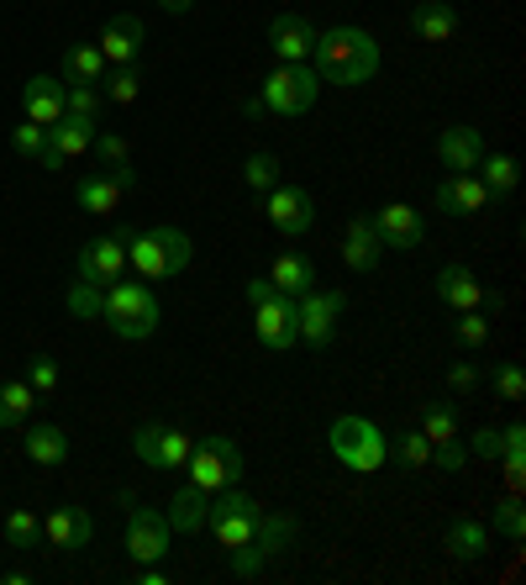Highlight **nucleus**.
Returning a JSON list of instances; mask_svg holds the SVG:
<instances>
[{
	"label": "nucleus",
	"instance_id": "nucleus-4",
	"mask_svg": "<svg viewBox=\"0 0 526 585\" xmlns=\"http://www.w3.org/2000/svg\"><path fill=\"white\" fill-rule=\"evenodd\" d=\"M327 448L342 469L353 475H374L390 464V443H384V427L369 422V416H337L332 433H327Z\"/></svg>",
	"mask_w": 526,
	"mask_h": 585
},
{
	"label": "nucleus",
	"instance_id": "nucleus-1",
	"mask_svg": "<svg viewBox=\"0 0 526 585\" xmlns=\"http://www.w3.org/2000/svg\"><path fill=\"white\" fill-rule=\"evenodd\" d=\"M311 69L327 85H369L380 74V43L363 26H327L311 43Z\"/></svg>",
	"mask_w": 526,
	"mask_h": 585
},
{
	"label": "nucleus",
	"instance_id": "nucleus-45",
	"mask_svg": "<svg viewBox=\"0 0 526 585\" xmlns=\"http://www.w3.org/2000/svg\"><path fill=\"white\" fill-rule=\"evenodd\" d=\"M100 153V164L111 170V164H127V138L121 132H96V143H90Z\"/></svg>",
	"mask_w": 526,
	"mask_h": 585
},
{
	"label": "nucleus",
	"instance_id": "nucleus-5",
	"mask_svg": "<svg viewBox=\"0 0 526 585\" xmlns=\"http://www.w3.org/2000/svg\"><path fill=\"white\" fill-rule=\"evenodd\" d=\"M316 96H321V74L311 64H280L259 85L263 111H274V117H300V111L316 106Z\"/></svg>",
	"mask_w": 526,
	"mask_h": 585
},
{
	"label": "nucleus",
	"instance_id": "nucleus-34",
	"mask_svg": "<svg viewBox=\"0 0 526 585\" xmlns=\"http://www.w3.org/2000/svg\"><path fill=\"white\" fill-rule=\"evenodd\" d=\"M390 443V454H395V464L401 469H421V464H431V443L421 427H401L395 438H384Z\"/></svg>",
	"mask_w": 526,
	"mask_h": 585
},
{
	"label": "nucleus",
	"instance_id": "nucleus-3",
	"mask_svg": "<svg viewBox=\"0 0 526 585\" xmlns=\"http://www.w3.org/2000/svg\"><path fill=\"white\" fill-rule=\"evenodd\" d=\"M100 317L117 327V338L147 343L153 333H158V295L147 291L143 280H111V285H106Z\"/></svg>",
	"mask_w": 526,
	"mask_h": 585
},
{
	"label": "nucleus",
	"instance_id": "nucleus-12",
	"mask_svg": "<svg viewBox=\"0 0 526 585\" xmlns=\"http://www.w3.org/2000/svg\"><path fill=\"white\" fill-rule=\"evenodd\" d=\"M263 212H269V227L274 232H285V238H300V232H311L316 221V201L311 191H300V185H274V191H263Z\"/></svg>",
	"mask_w": 526,
	"mask_h": 585
},
{
	"label": "nucleus",
	"instance_id": "nucleus-22",
	"mask_svg": "<svg viewBox=\"0 0 526 585\" xmlns=\"http://www.w3.org/2000/svg\"><path fill=\"white\" fill-rule=\"evenodd\" d=\"M211 501H216V490H206V486H179L174 490V501H168V528L174 533H200L206 528V517H211Z\"/></svg>",
	"mask_w": 526,
	"mask_h": 585
},
{
	"label": "nucleus",
	"instance_id": "nucleus-50",
	"mask_svg": "<svg viewBox=\"0 0 526 585\" xmlns=\"http://www.w3.org/2000/svg\"><path fill=\"white\" fill-rule=\"evenodd\" d=\"M474 454H484V459L501 464V427H479V433H474Z\"/></svg>",
	"mask_w": 526,
	"mask_h": 585
},
{
	"label": "nucleus",
	"instance_id": "nucleus-21",
	"mask_svg": "<svg viewBox=\"0 0 526 585\" xmlns=\"http://www.w3.org/2000/svg\"><path fill=\"white\" fill-rule=\"evenodd\" d=\"M437 159L448 164V174H469L479 159H484L479 127H442V132H437Z\"/></svg>",
	"mask_w": 526,
	"mask_h": 585
},
{
	"label": "nucleus",
	"instance_id": "nucleus-15",
	"mask_svg": "<svg viewBox=\"0 0 526 585\" xmlns=\"http://www.w3.org/2000/svg\"><path fill=\"white\" fill-rule=\"evenodd\" d=\"M311 43H316V26L300 17V11H280L269 22V48L280 64H306L311 58Z\"/></svg>",
	"mask_w": 526,
	"mask_h": 585
},
{
	"label": "nucleus",
	"instance_id": "nucleus-41",
	"mask_svg": "<svg viewBox=\"0 0 526 585\" xmlns=\"http://www.w3.org/2000/svg\"><path fill=\"white\" fill-rule=\"evenodd\" d=\"M100 106H106L100 85H69V90H64V111H69V117H96L100 122Z\"/></svg>",
	"mask_w": 526,
	"mask_h": 585
},
{
	"label": "nucleus",
	"instance_id": "nucleus-39",
	"mask_svg": "<svg viewBox=\"0 0 526 585\" xmlns=\"http://www.w3.org/2000/svg\"><path fill=\"white\" fill-rule=\"evenodd\" d=\"M37 538H43V517H32V507H17L6 517V543L11 549H32Z\"/></svg>",
	"mask_w": 526,
	"mask_h": 585
},
{
	"label": "nucleus",
	"instance_id": "nucleus-18",
	"mask_svg": "<svg viewBox=\"0 0 526 585\" xmlns=\"http://www.w3.org/2000/svg\"><path fill=\"white\" fill-rule=\"evenodd\" d=\"M90 512L85 507H53L48 517H43V538H48V549H58V554H74V549H85L90 543Z\"/></svg>",
	"mask_w": 526,
	"mask_h": 585
},
{
	"label": "nucleus",
	"instance_id": "nucleus-47",
	"mask_svg": "<svg viewBox=\"0 0 526 585\" xmlns=\"http://www.w3.org/2000/svg\"><path fill=\"white\" fill-rule=\"evenodd\" d=\"M431 464H437V469H448V475H458V469H463V464H469V448H463V443H437V448H431Z\"/></svg>",
	"mask_w": 526,
	"mask_h": 585
},
{
	"label": "nucleus",
	"instance_id": "nucleus-6",
	"mask_svg": "<svg viewBox=\"0 0 526 585\" xmlns=\"http://www.w3.org/2000/svg\"><path fill=\"white\" fill-rule=\"evenodd\" d=\"M242 448L232 438H221V433H211V438H195L190 459H185V475H190L195 486L206 490H227V486H242Z\"/></svg>",
	"mask_w": 526,
	"mask_h": 585
},
{
	"label": "nucleus",
	"instance_id": "nucleus-35",
	"mask_svg": "<svg viewBox=\"0 0 526 585\" xmlns=\"http://www.w3.org/2000/svg\"><path fill=\"white\" fill-rule=\"evenodd\" d=\"M448 549H453V560H484V549H490V528L463 517V522L448 528Z\"/></svg>",
	"mask_w": 526,
	"mask_h": 585
},
{
	"label": "nucleus",
	"instance_id": "nucleus-19",
	"mask_svg": "<svg viewBox=\"0 0 526 585\" xmlns=\"http://www.w3.org/2000/svg\"><path fill=\"white\" fill-rule=\"evenodd\" d=\"M64 79H53V74H32L22 85V111H26V122H37V127H53L58 117H64Z\"/></svg>",
	"mask_w": 526,
	"mask_h": 585
},
{
	"label": "nucleus",
	"instance_id": "nucleus-14",
	"mask_svg": "<svg viewBox=\"0 0 526 585\" xmlns=\"http://www.w3.org/2000/svg\"><path fill=\"white\" fill-rule=\"evenodd\" d=\"M374 227H380V243L395 248V253H410V248L427 238V221H421V212H416V206H406V201H390V206H380V212H374Z\"/></svg>",
	"mask_w": 526,
	"mask_h": 585
},
{
	"label": "nucleus",
	"instance_id": "nucleus-31",
	"mask_svg": "<svg viewBox=\"0 0 526 585\" xmlns=\"http://www.w3.org/2000/svg\"><path fill=\"white\" fill-rule=\"evenodd\" d=\"M100 96L111 100V106H132V100L143 96V74H138V64H111V69L100 74Z\"/></svg>",
	"mask_w": 526,
	"mask_h": 585
},
{
	"label": "nucleus",
	"instance_id": "nucleus-29",
	"mask_svg": "<svg viewBox=\"0 0 526 585\" xmlns=\"http://www.w3.org/2000/svg\"><path fill=\"white\" fill-rule=\"evenodd\" d=\"M79 206H85L90 217H117L121 185L111 174H85V180H79Z\"/></svg>",
	"mask_w": 526,
	"mask_h": 585
},
{
	"label": "nucleus",
	"instance_id": "nucleus-28",
	"mask_svg": "<svg viewBox=\"0 0 526 585\" xmlns=\"http://www.w3.org/2000/svg\"><path fill=\"white\" fill-rule=\"evenodd\" d=\"M269 280H274V291L306 295L316 285V264L306 259V253H280V259H274V269H269Z\"/></svg>",
	"mask_w": 526,
	"mask_h": 585
},
{
	"label": "nucleus",
	"instance_id": "nucleus-26",
	"mask_svg": "<svg viewBox=\"0 0 526 585\" xmlns=\"http://www.w3.org/2000/svg\"><path fill=\"white\" fill-rule=\"evenodd\" d=\"M26 459L32 464H69V433L58 422H26Z\"/></svg>",
	"mask_w": 526,
	"mask_h": 585
},
{
	"label": "nucleus",
	"instance_id": "nucleus-49",
	"mask_svg": "<svg viewBox=\"0 0 526 585\" xmlns=\"http://www.w3.org/2000/svg\"><path fill=\"white\" fill-rule=\"evenodd\" d=\"M479 380H484V375H479V369L469 365V359H458V365L448 369V386H453L458 396H469V390H479Z\"/></svg>",
	"mask_w": 526,
	"mask_h": 585
},
{
	"label": "nucleus",
	"instance_id": "nucleus-23",
	"mask_svg": "<svg viewBox=\"0 0 526 585\" xmlns=\"http://www.w3.org/2000/svg\"><path fill=\"white\" fill-rule=\"evenodd\" d=\"M410 32H416L421 43H453L458 11L448 0H416V6H410Z\"/></svg>",
	"mask_w": 526,
	"mask_h": 585
},
{
	"label": "nucleus",
	"instance_id": "nucleus-10",
	"mask_svg": "<svg viewBox=\"0 0 526 585\" xmlns=\"http://www.w3.org/2000/svg\"><path fill=\"white\" fill-rule=\"evenodd\" d=\"M253 312V333H259V343L269 348V354H289L295 343H300V317H295V295L274 291L263 295L259 306H248Z\"/></svg>",
	"mask_w": 526,
	"mask_h": 585
},
{
	"label": "nucleus",
	"instance_id": "nucleus-38",
	"mask_svg": "<svg viewBox=\"0 0 526 585\" xmlns=\"http://www.w3.org/2000/svg\"><path fill=\"white\" fill-rule=\"evenodd\" d=\"M285 180V164L274 159V153H253L248 164H242V185H253V191H274Z\"/></svg>",
	"mask_w": 526,
	"mask_h": 585
},
{
	"label": "nucleus",
	"instance_id": "nucleus-13",
	"mask_svg": "<svg viewBox=\"0 0 526 585\" xmlns=\"http://www.w3.org/2000/svg\"><path fill=\"white\" fill-rule=\"evenodd\" d=\"M96 132H100L96 117H69V111H64V117L48 127V148H43L37 164H43V170H64L69 159H85L90 143H96Z\"/></svg>",
	"mask_w": 526,
	"mask_h": 585
},
{
	"label": "nucleus",
	"instance_id": "nucleus-25",
	"mask_svg": "<svg viewBox=\"0 0 526 585\" xmlns=\"http://www.w3.org/2000/svg\"><path fill=\"white\" fill-rule=\"evenodd\" d=\"M437 295H442V306H453V312H474L484 285L474 280L469 264H442L437 269Z\"/></svg>",
	"mask_w": 526,
	"mask_h": 585
},
{
	"label": "nucleus",
	"instance_id": "nucleus-32",
	"mask_svg": "<svg viewBox=\"0 0 526 585\" xmlns=\"http://www.w3.org/2000/svg\"><path fill=\"white\" fill-rule=\"evenodd\" d=\"M32 401H37V390L26 380H6L0 386V427H26L32 422Z\"/></svg>",
	"mask_w": 526,
	"mask_h": 585
},
{
	"label": "nucleus",
	"instance_id": "nucleus-51",
	"mask_svg": "<svg viewBox=\"0 0 526 585\" xmlns=\"http://www.w3.org/2000/svg\"><path fill=\"white\" fill-rule=\"evenodd\" d=\"M263 295H274V280H269V274H263V280H248V291H242V301H248V306H259Z\"/></svg>",
	"mask_w": 526,
	"mask_h": 585
},
{
	"label": "nucleus",
	"instance_id": "nucleus-11",
	"mask_svg": "<svg viewBox=\"0 0 526 585\" xmlns=\"http://www.w3.org/2000/svg\"><path fill=\"white\" fill-rule=\"evenodd\" d=\"M342 306H348V295L342 291H306L295 295V317H300V343L306 348H327L337 338V317H342Z\"/></svg>",
	"mask_w": 526,
	"mask_h": 585
},
{
	"label": "nucleus",
	"instance_id": "nucleus-48",
	"mask_svg": "<svg viewBox=\"0 0 526 585\" xmlns=\"http://www.w3.org/2000/svg\"><path fill=\"white\" fill-rule=\"evenodd\" d=\"M26 380H32V390L43 396V390L58 386V365H53L48 354H37V359H32V375H26Z\"/></svg>",
	"mask_w": 526,
	"mask_h": 585
},
{
	"label": "nucleus",
	"instance_id": "nucleus-17",
	"mask_svg": "<svg viewBox=\"0 0 526 585\" xmlns=\"http://www.w3.org/2000/svg\"><path fill=\"white\" fill-rule=\"evenodd\" d=\"M490 206V191H484V180L474 170L469 174H448L442 185H437V212H448V217H479Z\"/></svg>",
	"mask_w": 526,
	"mask_h": 585
},
{
	"label": "nucleus",
	"instance_id": "nucleus-44",
	"mask_svg": "<svg viewBox=\"0 0 526 585\" xmlns=\"http://www.w3.org/2000/svg\"><path fill=\"white\" fill-rule=\"evenodd\" d=\"M501 464H526V427L522 422L501 427Z\"/></svg>",
	"mask_w": 526,
	"mask_h": 585
},
{
	"label": "nucleus",
	"instance_id": "nucleus-27",
	"mask_svg": "<svg viewBox=\"0 0 526 585\" xmlns=\"http://www.w3.org/2000/svg\"><path fill=\"white\" fill-rule=\"evenodd\" d=\"M295 538H300V522H295V517H285V512H263V517H259V528H253V549H259L263 564H269L274 554H285Z\"/></svg>",
	"mask_w": 526,
	"mask_h": 585
},
{
	"label": "nucleus",
	"instance_id": "nucleus-33",
	"mask_svg": "<svg viewBox=\"0 0 526 585\" xmlns=\"http://www.w3.org/2000/svg\"><path fill=\"white\" fill-rule=\"evenodd\" d=\"M474 170H479V180H484V191L490 195H511L516 191V180H522V170H516L511 153H490V159H479Z\"/></svg>",
	"mask_w": 526,
	"mask_h": 585
},
{
	"label": "nucleus",
	"instance_id": "nucleus-30",
	"mask_svg": "<svg viewBox=\"0 0 526 585\" xmlns=\"http://www.w3.org/2000/svg\"><path fill=\"white\" fill-rule=\"evenodd\" d=\"M111 69L106 58H100L96 43H74L64 53V85H100V74Z\"/></svg>",
	"mask_w": 526,
	"mask_h": 585
},
{
	"label": "nucleus",
	"instance_id": "nucleus-40",
	"mask_svg": "<svg viewBox=\"0 0 526 585\" xmlns=\"http://www.w3.org/2000/svg\"><path fill=\"white\" fill-rule=\"evenodd\" d=\"M495 528H501L511 543H522L526 538V512H522V496H516V490H511L505 501H495Z\"/></svg>",
	"mask_w": 526,
	"mask_h": 585
},
{
	"label": "nucleus",
	"instance_id": "nucleus-20",
	"mask_svg": "<svg viewBox=\"0 0 526 585\" xmlns=\"http://www.w3.org/2000/svg\"><path fill=\"white\" fill-rule=\"evenodd\" d=\"M380 259H384V243H380L374 217H353L348 232H342V264L353 269V274H369V269H380Z\"/></svg>",
	"mask_w": 526,
	"mask_h": 585
},
{
	"label": "nucleus",
	"instance_id": "nucleus-54",
	"mask_svg": "<svg viewBox=\"0 0 526 585\" xmlns=\"http://www.w3.org/2000/svg\"><path fill=\"white\" fill-rule=\"evenodd\" d=\"M195 0H164V11H174V17H179V11H190Z\"/></svg>",
	"mask_w": 526,
	"mask_h": 585
},
{
	"label": "nucleus",
	"instance_id": "nucleus-2",
	"mask_svg": "<svg viewBox=\"0 0 526 585\" xmlns=\"http://www.w3.org/2000/svg\"><path fill=\"white\" fill-rule=\"evenodd\" d=\"M195 259L190 232L179 227H138L132 243H127V264L138 269L143 280H168V274H185Z\"/></svg>",
	"mask_w": 526,
	"mask_h": 585
},
{
	"label": "nucleus",
	"instance_id": "nucleus-24",
	"mask_svg": "<svg viewBox=\"0 0 526 585\" xmlns=\"http://www.w3.org/2000/svg\"><path fill=\"white\" fill-rule=\"evenodd\" d=\"M121 269H127V248H121L117 238H96V243L79 248V274H85V280L111 285V280H121Z\"/></svg>",
	"mask_w": 526,
	"mask_h": 585
},
{
	"label": "nucleus",
	"instance_id": "nucleus-7",
	"mask_svg": "<svg viewBox=\"0 0 526 585\" xmlns=\"http://www.w3.org/2000/svg\"><path fill=\"white\" fill-rule=\"evenodd\" d=\"M132 448H138V459H143L147 469L179 475L185 459H190V448H195V433L179 427V422H143V427L132 433Z\"/></svg>",
	"mask_w": 526,
	"mask_h": 585
},
{
	"label": "nucleus",
	"instance_id": "nucleus-43",
	"mask_svg": "<svg viewBox=\"0 0 526 585\" xmlns=\"http://www.w3.org/2000/svg\"><path fill=\"white\" fill-rule=\"evenodd\" d=\"M458 343H463V348H484V343H490V317H484L479 306L458 317Z\"/></svg>",
	"mask_w": 526,
	"mask_h": 585
},
{
	"label": "nucleus",
	"instance_id": "nucleus-42",
	"mask_svg": "<svg viewBox=\"0 0 526 585\" xmlns=\"http://www.w3.org/2000/svg\"><path fill=\"white\" fill-rule=\"evenodd\" d=\"M11 148H17L22 159H43V148H48V127L22 122V127H17V132H11Z\"/></svg>",
	"mask_w": 526,
	"mask_h": 585
},
{
	"label": "nucleus",
	"instance_id": "nucleus-8",
	"mask_svg": "<svg viewBox=\"0 0 526 585\" xmlns=\"http://www.w3.org/2000/svg\"><path fill=\"white\" fill-rule=\"evenodd\" d=\"M259 517H263V507L253 496H242L238 486H227V490H216L211 517H206V533H211L221 549H242V543H253Z\"/></svg>",
	"mask_w": 526,
	"mask_h": 585
},
{
	"label": "nucleus",
	"instance_id": "nucleus-46",
	"mask_svg": "<svg viewBox=\"0 0 526 585\" xmlns=\"http://www.w3.org/2000/svg\"><path fill=\"white\" fill-rule=\"evenodd\" d=\"M495 390H501L505 401H522V396H526V375H522V365H501V369H495Z\"/></svg>",
	"mask_w": 526,
	"mask_h": 585
},
{
	"label": "nucleus",
	"instance_id": "nucleus-52",
	"mask_svg": "<svg viewBox=\"0 0 526 585\" xmlns=\"http://www.w3.org/2000/svg\"><path fill=\"white\" fill-rule=\"evenodd\" d=\"M111 180H117L121 191H132V185H138V174H132V164H111Z\"/></svg>",
	"mask_w": 526,
	"mask_h": 585
},
{
	"label": "nucleus",
	"instance_id": "nucleus-16",
	"mask_svg": "<svg viewBox=\"0 0 526 585\" xmlns=\"http://www.w3.org/2000/svg\"><path fill=\"white\" fill-rule=\"evenodd\" d=\"M143 17H111V22L100 26V37H96V48L106 64H138V53H143Z\"/></svg>",
	"mask_w": 526,
	"mask_h": 585
},
{
	"label": "nucleus",
	"instance_id": "nucleus-36",
	"mask_svg": "<svg viewBox=\"0 0 526 585\" xmlns=\"http://www.w3.org/2000/svg\"><path fill=\"white\" fill-rule=\"evenodd\" d=\"M64 306H69V317L96 322V317H100V306H106V285H100V280H85V274H79V280L69 285V301H64Z\"/></svg>",
	"mask_w": 526,
	"mask_h": 585
},
{
	"label": "nucleus",
	"instance_id": "nucleus-37",
	"mask_svg": "<svg viewBox=\"0 0 526 585\" xmlns=\"http://www.w3.org/2000/svg\"><path fill=\"white\" fill-rule=\"evenodd\" d=\"M458 422H463V416H458L448 401H431L427 412H421V422H416V427H421V433H427V443L437 448V443H453V438H458Z\"/></svg>",
	"mask_w": 526,
	"mask_h": 585
},
{
	"label": "nucleus",
	"instance_id": "nucleus-53",
	"mask_svg": "<svg viewBox=\"0 0 526 585\" xmlns=\"http://www.w3.org/2000/svg\"><path fill=\"white\" fill-rule=\"evenodd\" d=\"M138 581H143V585H164V570H158V564H147V570L138 575Z\"/></svg>",
	"mask_w": 526,
	"mask_h": 585
},
{
	"label": "nucleus",
	"instance_id": "nucleus-9",
	"mask_svg": "<svg viewBox=\"0 0 526 585\" xmlns=\"http://www.w3.org/2000/svg\"><path fill=\"white\" fill-rule=\"evenodd\" d=\"M121 507H127V554L138 564H158L168 554V538H174L168 517L158 507H138L132 496H121Z\"/></svg>",
	"mask_w": 526,
	"mask_h": 585
}]
</instances>
